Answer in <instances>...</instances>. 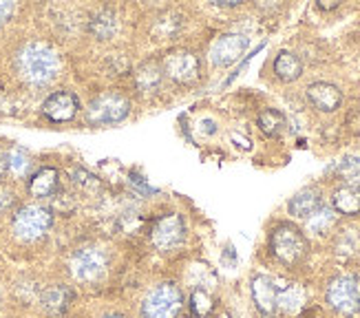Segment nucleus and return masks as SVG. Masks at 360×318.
<instances>
[{
    "label": "nucleus",
    "instance_id": "1",
    "mask_svg": "<svg viewBox=\"0 0 360 318\" xmlns=\"http://www.w3.org/2000/svg\"><path fill=\"white\" fill-rule=\"evenodd\" d=\"M60 69L58 53L46 42H27L15 53V71L29 84L44 87Z\"/></svg>",
    "mask_w": 360,
    "mask_h": 318
},
{
    "label": "nucleus",
    "instance_id": "2",
    "mask_svg": "<svg viewBox=\"0 0 360 318\" xmlns=\"http://www.w3.org/2000/svg\"><path fill=\"white\" fill-rule=\"evenodd\" d=\"M51 226H53V212L40 203L20 205L11 219V230L20 241H38V238H42L51 230Z\"/></svg>",
    "mask_w": 360,
    "mask_h": 318
},
{
    "label": "nucleus",
    "instance_id": "3",
    "mask_svg": "<svg viewBox=\"0 0 360 318\" xmlns=\"http://www.w3.org/2000/svg\"><path fill=\"white\" fill-rule=\"evenodd\" d=\"M131 113V100L122 91H104L96 95L86 106V122L93 126H111L127 120Z\"/></svg>",
    "mask_w": 360,
    "mask_h": 318
},
{
    "label": "nucleus",
    "instance_id": "4",
    "mask_svg": "<svg viewBox=\"0 0 360 318\" xmlns=\"http://www.w3.org/2000/svg\"><path fill=\"white\" fill-rule=\"evenodd\" d=\"M270 250L283 265H296L307 254V238L294 224H278L270 234Z\"/></svg>",
    "mask_w": 360,
    "mask_h": 318
},
{
    "label": "nucleus",
    "instance_id": "5",
    "mask_svg": "<svg viewBox=\"0 0 360 318\" xmlns=\"http://www.w3.org/2000/svg\"><path fill=\"white\" fill-rule=\"evenodd\" d=\"M184 310V294L177 283H160L142 300V318H179Z\"/></svg>",
    "mask_w": 360,
    "mask_h": 318
},
{
    "label": "nucleus",
    "instance_id": "6",
    "mask_svg": "<svg viewBox=\"0 0 360 318\" xmlns=\"http://www.w3.org/2000/svg\"><path fill=\"white\" fill-rule=\"evenodd\" d=\"M148 238L158 252H175L186 241V221L177 212H164L148 228Z\"/></svg>",
    "mask_w": 360,
    "mask_h": 318
},
{
    "label": "nucleus",
    "instance_id": "7",
    "mask_svg": "<svg viewBox=\"0 0 360 318\" xmlns=\"http://www.w3.org/2000/svg\"><path fill=\"white\" fill-rule=\"evenodd\" d=\"M71 267V274L75 281L80 283H98L104 279L106 269H108V259H106V252L100 248H80L77 252H73V257L69 261Z\"/></svg>",
    "mask_w": 360,
    "mask_h": 318
},
{
    "label": "nucleus",
    "instance_id": "8",
    "mask_svg": "<svg viewBox=\"0 0 360 318\" xmlns=\"http://www.w3.org/2000/svg\"><path fill=\"white\" fill-rule=\"evenodd\" d=\"M162 71L177 84H193L201 75V60L191 49H173L166 53Z\"/></svg>",
    "mask_w": 360,
    "mask_h": 318
},
{
    "label": "nucleus",
    "instance_id": "9",
    "mask_svg": "<svg viewBox=\"0 0 360 318\" xmlns=\"http://www.w3.org/2000/svg\"><path fill=\"white\" fill-rule=\"evenodd\" d=\"M327 303L336 312L354 316L360 314V285L354 276H336L327 285Z\"/></svg>",
    "mask_w": 360,
    "mask_h": 318
},
{
    "label": "nucleus",
    "instance_id": "10",
    "mask_svg": "<svg viewBox=\"0 0 360 318\" xmlns=\"http://www.w3.org/2000/svg\"><path fill=\"white\" fill-rule=\"evenodd\" d=\"M77 113H80V100L71 91H56L42 102V115L53 124L71 122Z\"/></svg>",
    "mask_w": 360,
    "mask_h": 318
},
{
    "label": "nucleus",
    "instance_id": "11",
    "mask_svg": "<svg viewBox=\"0 0 360 318\" xmlns=\"http://www.w3.org/2000/svg\"><path fill=\"white\" fill-rule=\"evenodd\" d=\"M248 49V38L241 34H224L210 46V60L214 67H230L234 65Z\"/></svg>",
    "mask_w": 360,
    "mask_h": 318
},
{
    "label": "nucleus",
    "instance_id": "12",
    "mask_svg": "<svg viewBox=\"0 0 360 318\" xmlns=\"http://www.w3.org/2000/svg\"><path fill=\"white\" fill-rule=\"evenodd\" d=\"M278 290H281V285H276V281L270 276L259 274L252 279V300L263 316H272L276 312Z\"/></svg>",
    "mask_w": 360,
    "mask_h": 318
},
{
    "label": "nucleus",
    "instance_id": "13",
    "mask_svg": "<svg viewBox=\"0 0 360 318\" xmlns=\"http://www.w3.org/2000/svg\"><path fill=\"white\" fill-rule=\"evenodd\" d=\"M307 100L311 102V106L319 108L321 113H334L342 104V93L336 84L314 82L307 87Z\"/></svg>",
    "mask_w": 360,
    "mask_h": 318
},
{
    "label": "nucleus",
    "instance_id": "14",
    "mask_svg": "<svg viewBox=\"0 0 360 318\" xmlns=\"http://www.w3.org/2000/svg\"><path fill=\"white\" fill-rule=\"evenodd\" d=\"M60 188V172L53 166H42L38 168L34 174L29 177L27 190L31 197L36 199H46V197H53Z\"/></svg>",
    "mask_w": 360,
    "mask_h": 318
},
{
    "label": "nucleus",
    "instance_id": "15",
    "mask_svg": "<svg viewBox=\"0 0 360 318\" xmlns=\"http://www.w3.org/2000/svg\"><path fill=\"white\" fill-rule=\"evenodd\" d=\"M319 208H323V195H321V190L314 186L303 188L301 193H296L288 203L290 215L299 217V219H309Z\"/></svg>",
    "mask_w": 360,
    "mask_h": 318
},
{
    "label": "nucleus",
    "instance_id": "16",
    "mask_svg": "<svg viewBox=\"0 0 360 318\" xmlns=\"http://www.w3.org/2000/svg\"><path fill=\"white\" fill-rule=\"evenodd\" d=\"M40 303H42V310L46 314H51V316H60V314H65L71 303H73V292L71 288H67V285H49L42 294H40Z\"/></svg>",
    "mask_w": 360,
    "mask_h": 318
},
{
    "label": "nucleus",
    "instance_id": "17",
    "mask_svg": "<svg viewBox=\"0 0 360 318\" xmlns=\"http://www.w3.org/2000/svg\"><path fill=\"white\" fill-rule=\"evenodd\" d=\"M162 77H164V71H162V65L155 60H146L142 62L135 73H133V80H135V87L142 91V93H150L155 91L160 84H162Z\"/></svg>",
    "mask_w": 360,
    "mask_h": 318
},
{
    "label": "nucleus",
    "instance_id": "18",
    "mask_svg": "<svg viewBox=\"0 0 360 318\" xmlns=\"http://www.w3.org/2000/svg\"><path fill=\"white\" fill-rule=\"evenodd\" d=\"M332 205L334 210L345 215V217H356L360 215V190L354 186H340L334 190L332 195Z\"/></svg>",
    "mask_w": 360,
    "mask_h": 318
},
{
    "label": "nucleus",
    "instance_id": "19",
    "mask_svg": "<svg viewBox=\"0 0 360 318\" xmlns=\"http://www.w3.org/2000/svg\"><path fill=\"white\" fill-rule=\"evenodd\" d=\"M117 29H120V20L111 9H100L98 13H93L89 20V31L98 40L113 38L117 34Z\"/></svg>",
    "mask_w": 360,
    "mask_h": 318
},
{
    "label": "nucleus",
    "instance_id": "20",
    "mask_svg": "<svg viewBox=\"0 0 360 318\" xmlns=\"http://www.w3.org/2000/svg\"><path fill=\"white\" fill-rule=\"evenodd\" d=\"M274 73L281 82H294V80H299L303 73V62L292 51H281L274 58Z\"/></svg>",
    "mask_w": 360,
    "mask_h": 318
},
{
    "label": "nucleus",
    "instance_id": "21",
    "mask_svg": "<svg viewBox=\"0 0 360 318\" xmlns=\"http://www.w3.org/2000/svg\"><path fill=\"white\" fill-rule=\"evenodd\" d=\"M303 303H305V296H303V290L299 288V285H296V283L281 285L278 298H276V310L296 314V312L303 307Z\"/></svg>",
    "mask_w": 360,
    "mask_h": 318
},
{
    "label": "nucleus",
    "instance_id": "22",
    "mask_svg": "<svg viewBox=\"0 0 360 318\" xmlns=\"http://www.w3.org/2000/svg\"><path fill=\"white\" fill-rule=\"evenodd\" d=\"M257 124H259L261 133L268 135V137H278L281 133L285 131V126H288L285 115L281 113V110H276V108H265V110H261L259 117H257Z\"/></svg>",
    "mask_w": 360,
    "mask_h": 318
},
{
    "label": "nucleus",
    "instance_id": "23",
    "mask_svg": "<svg viewBox=\"0 0 360 318\" xmlns=\"http://www.w3.org/2000/svg\"><path fill=\"white\" fill-rule=\"evenodd\" d=\"M188 307H191V314L195 318H208L214 310V298L210 296L208 290L203 288H195L191 292V300H188Z\"/></svg>",
    "mask_w": 360,
    "mask_h": 318
},
{
    "label": "nucleus",
    "instance_id": "24",
    "mask_svg": "<svg viewBox=\"0 0 360 318\" xmlns=\"http://www.w3.org/2000/svg\"><path fill=\"white\" fill-rule=\"evenodd\" d=\"M31 168V155L22 146H13L7 151V172L13 177H25Z\"/></svg>",
    "mask_w": 360,
    "mask_h": 318
},
{
    "label": "nucleus",
    "instance_id": "25",
    "mask_svg": "<svg viewBox=\"0 0 360 318\" xmlns=\"http://www.w3.org/2000/svg\"><path fill=\"white\" fill-rule=\"evenodd\" d=\"M334 224H336L334 210H330V208H319L314 215L307 219V230L314 232V234H325V232L332 230Z\"/></svg>",
    "mask_w": 360,
    "mask_h": 318
},
{
    "label": "nucleus",
    "instance_id": "26",
    "mask_svg": "<svg viewBox=\"0 0 360 318\" xmlns=\"http://www.w3.org/2000/svg\"><path fill=\"white\" fill-rule=\"evenodd\" d=\"M73 184L75 186H80L84 190H93V188H98L100 186V179L98 177H93V174L89 170H82V168H77L73 172Z\"/></svg>",
    "mask_w": 360,
    "mask_h": 318
},
{
    "label": "nucleus",
    "instance_id": "27",
    "mask_svg": "<svg viewBox=\"0 0 360 318\" xmlns=\"http://www.w3.org/2000/svg\"><path fill=\"white\" fill-rule=\"evenodd\" d=\"M336 172L342 174H358L360 172V157H347L336 166Z\"/></svg>",
    "mask_w": 360,
    "mask_h": 318
},
{
    "label": "nucleus",
    "instance_id": "28",
    "mask_svg": "<svg viewBox=\"0 0 360 318\" xmlns=\"http://www.w3.org/2000/svg\"><path fill=\"white\" fill-rule=\"evenodd\" d=\"M13 203H15V195H13V190L7 188V186H0V215L7 212L13 208Z\"/></svg>",
    "mask_w": 360,
    "mask_h": 318
},
{
    "label": "nucleus",
    "instance_id": "29",
    "mask_svg": "<svg viewBox=\"0 0 360 318\" xmlns=\"http://www.w3.org/2000/svg\"><path fill=\"white\" fill-rule=\"evenodd\" d=\"M15 11V5L13 3H0V25H5Z\"/></svg>",
    "mask_w": 360,
    "mask_h": 318
},
{
    "label": "nucleus",
    "instance_id": "30",
    "mask_svg": "<svg viewBox=\"0 0 360 318\" xmlns=\"http://www.w3.org/2000/svg\"><path fill=\"white\" fill-rule=\"evenodd\" d=\"M131 184H133V186H137V188L142 190V193H146V195H148V193H158V190L150 188L142 177H139V174H133V177H131Z\"/></svg>",
    "mask_w": 360,
    "mask_h": 318
},
{
    "label": "nucleus",
    "instance_id": "31",
    "mask_svg": "<svg viewBox=\"0 0 360 318\" xmlns=\"http://www.w3.org/2000/svg\"><path fill=\"white\" fill-rule=\"evenodd\" d=\"M7 172V151L0 148V177Z\"/></svg>",
    "mask_w": 360,
    "mask_h": 318
},
{
    "label": "nucleus",
    "instance_id": "32",
    "mask_svg": "<svg viewBox=\"0 0 360 318\" xmlns=\"http://www.w3.org/2000/svg\"><path fill=\"white\" fill-rule=\"evenodd\" d=\"M338 7V3H334V0H321V3H319V9H336Z\"/></svg>",
    "mask_w": 360,
    "mask_h": 318
},
{
    "label": "nucleus",
    "instance_id": "33",
    "mask_svg": "<svg viewBox=\"0 0 360 318\" xmlns=\"http://www.w3.org/2000/svg\"><path fill=\"white\" fill-rule=\"evenodd\" d=\"M241 3V0H217L214 5H219V7H237Z\"/></svg>",
    "mask_w": 360,
    "mask_h": 318
},
{
    "label": "nucleus",
    "instance_id": "34",
    "mask_svg": "<svg viewBox=\"0 0 360 318\" xmlns=\"http://www.w3.org/2000/svg\"><path fill=\"white\" fill-rule=\"evenodd\" d=\"M102 318H129V316H124V314H117V312H113V314H104Z\"/></svg>",
    "mask_w": 360,
    "mask_h": 318
}]
</instances>
